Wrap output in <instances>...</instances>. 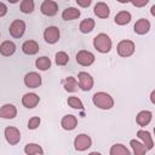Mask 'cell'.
<instances>
[{"label":"cell","instance_id":"obj_5","mask_svg":"<svg viewBox=\"0 0 155 155\" xmlns=\"http://www.w3.org/2000/svg\"><path fill=\"white\" fill-rule=\"evenodd\" d=\"M8 31L11 34V36L18 39V38H22L24 31H25V22L22 21V19H15L11 24H10V28H8Z\"/></svg>","mask_w":155,"mask_h":155},{"label":"cell","instance_id":"obj_39","mask_svg":"<svg viewBox=\"0 0 155 155\" xmlns=\"http://www.w3.org/2000/svg\"><path fill=\"white\" fill-rule=\"evenodd\" d=\"M154 134H155V127H154Z\"/></svg>","mask_w":155,"mask_h":155},{"label":"cell","instance_id":"obj_19","mask_svg":"<svg viewBox=\"0 0 155 155\" xmlns=\"http://www.w3.org/2000/svg\"><path fill=\"white\" fill-rule=\"evenodd\" d=\"M151 117H153L151 111H149V110H140V111L137 114L136 122H137L139 126L144 127V126H147V125H149V124H150Z\"/></svg>","mask_w":155,"mask_h":155},{"label":"cell","instance_id":"obj_38","mask_svg":"<svg viewBox=\"0 0 155 155\" xmlns=\"http://www.w3.org/2000/svg\"><path fill=\"white\" fill-rule=\"evenodd\" d=\"M88 155H102L101 153H98V151H92V153H90Z\"/></svg>","mask_w":155,"mask_h":155},{"label":"cell","instance_id":"obj_30","mask_svg":"<svg viewBox=\"0 0 155 155\" xmlns=\"http://www.w3.org/2000/svg\"><path fill=\"white\" fill-rule=\"evenodd\" d=\"M67 103H68V105H69L70 108H73V109H78V110H82V109H84V104H82L81 99L78 98V97H75V96L68 97Z\"/></svg>","mask_w":155,"mask_h":155},{"label":"cell","instance_id":"obj_16","mask_svg":"<svg viewBox=\"0 0 155 155\" xmlns=\"http://www.w3.org/2000/svg\"><path fill=\"white\" fill-rule=\"evenodd\" d=\"M93 12H94V15H96L97 17L104 19V18H108V17H109V15H110V8H109V6H108L105 2L99 1V2H97V4L94 5Z\"/></svg>","mask_w":155,"mask_h":155},{"label":"cell","instance_id":"obj_2","mask_svg":"<svg viewBox=\"0 0 155 155\" xmlns=\"http://www.w3.org/2000/svg\"><path fill=\"white\" fill-rule=\"evenodd\" d=\"M111 45H113L111 39L109 38V35H107L104 33L96 35L93 39V46L101 53H108L111 50Z\"/></svg>","mask_w":155,"mask_h":155},{"label":"cell","instance_id":"obj_23","mask_svg":"<svg viewBox=\"0 0 155 155\" xmlns=\"http://www.w3.org/2000/svg\"><path fill=\"white\" fill-rule=\"evenodd\" d=\"M94 25H96V22L94 19L92 18H86V19H82L79 28H80V31L84 33V34H87V33H91L93 29H94Z\"/></svg>","mask_w":155,"mask_h":155},{"label":"cell","instance_id":"obj_15","mask_svg":"<svg viewBox=\"0 0 155 155\" xmlns=\"http://www.w3.org/2000/svg\"><path fill=\"white\" fill-rule=\"evenodd\" d=\"M22 51L24 54L33 56L39 52V44L35 40H27L22 45Z\"/></svg>","mask_w":155,"mask_h":155},{"label":"cell","instance_id":"obj_27","mask_svg":"<svg viewBox=\"0 0 155 155\" xmlns=\"http://www.w3.org/2000/svg\"><path fill=\"white\" fill-rule=\"evenodd\" d=\"M35 65L39 70H47L51 68V59L46 56H42V57H39L36 58L35 61Z\"/></svg>","mask_w":155,"mask_h":155},{"label":"cell","instance_id":"obj_20","mask_svg":"<svg viewBox=\"0 0 155 155\" xmlns=\"http://www.w3.org/2000/svg\"><path fill=\"white\" fill-rule=\"evenodd\" d=\"M80 15H81V12H80L79 8H76V7H67L62 12V18L64 21H73V19L79 18Z\"/></svg>","mask_w":155,"mask_h":155},{"label":"cell","instance_id":"obj_8","mask_svg":"<svg viewBox=\"0 0 155 155\" xmlns=\"http://www.w3.org/2000/svg\"><path fill=\"white\" fill-rule=\"evenodd\" d=\"M76 62L82 67H88L94 62V54L87 50H81L76 53Z\"/></svg>","mask_w":155,"mask_h":155},{"label":"cell","instance_id":"obj_1","mask_svg":"<svg viewBox=\"0 0 155 155\" xmlns=\"http://www.w3.org/2000/svg\"><path fill=\"white\" fill-rule=\"evenodd\" d=\"M92 102L97 108L102 110H108L114 107V99L107 92H96L92 97Z\"/></svg>","mask_w":155,"mask_h":155},{"label":"cell","instance_id":"obj_22","mask_svg":"<svg viewBox=\"0 0 155 155\" xmlns=\"http://www.w3.org/2000/svg\"><path fill=\"white\" fill-rule=\"evenodd\" d=\"M137 137L140 138V139L143 140V144L147 147L148 150L153 149V147H154V142H153V138H151V136H150V133H149L148 131L138 130V131H137Z\"/></svg>","mask_w":155,"mask_h":155},{"label":"cell","instance_id":"obj_3","mask_svg":"<svg viewBox=\"0 0 155 155\" xmlns=\"http://www.w3.org/2000/svg\"><path fill=\"white\" fill-rule=\"evenodd\" d=\"M92 145V139L85 133H80L74 139V148L78 151H85Z\"/></svg>","mask_w":155,"mask_h":155},{"label":"cell","instance_id":"obj_17","mask_svg":"<svg viewBox=\"0 0 155 155\" xmlns=\"http://www.w3.org/2000/svg\"><path fill=\"white\" fill-rule=\"evenodd\" d=\"M16 52V45L13 41H10V40H5L1 42L0 45V53L5 57H8V56H12L13 53Z\"/></svg>","mask_w":155,"mask_h":155},{"label":"cell","instance_id":"obj_11","mask_svg":"<svg viewBox=\"0 0 155 155\" xmlns=\"http://www.w3.org/2000/svg\"><path fill=\"white\" fill-rule=\"evenodd\" d=\"M79 79V87L82 91H90L93 87V78L86 73V71H80L78 75Z\"/></svg>","mask_w":155,"mask_h":155},{"label":"cell","instance_id":"obj_13","mask_svg":"<svg viewBox=\"0 0 155 155\" xmlns=\"http://www.w3.org/2000/svg\"><path fill=\"white\" fill-rule=\"evenodd\" d=\"M61 126L63 130L65 131H71L74 130L76 126H78V119L76 116L71 115V114H68V115H64L61 120Z\"/></svg>","mask_w":155,"mask_h":155},{"label":"cell","instance_id":"obj_33","mask_svg":"<svg viewBox=\"0 0 155 155\" xmlns=\"http://www.w3.org/2000/svg\"><path fill=\"white\" fill-rule=\"evenodd\" d=\"M91 0H86V1H81V0H76V4L79 5V6H81V7H88L90 5H91Z\"/></svg>","mask_w":155,"mask_h":155},{"label":"cell","instance_id":"obj_25","mask_svg":"<svg viewBox=\"0 0 155 155\" xmlns=\"http://www.w3.org/2000/svg\"><path fill=\"white\" fill-rule=\"evenodd\" d=\"M130 144H131V147L133 149L134 155H145V153H147L148 149H147V147L143 143H140V142H138L136 139H131Z\"/></svg>","mask_w":155,"mask_h":155},{"label":"cell","instance_id":"obj_31","mask_svg":"<svg viewBox=\"0 0 155 155\" xmlns=\"http://www.w3.org/2000/svg\"><path fill=\"white\" fill-rule=\"evenodd\" d=\"M54 61H56V64L57 65L63 67V65H65L69 62V56L64 51H58L56 53V56H54Z\"/></svg>","mask_w":155,"mask_h":155},{"label":"cell","instance_id":"obj_18","mask_svg":"<svg viewBox=\"0 0 155 155\" xmlns=\"http://www.w3.org/2000/svg\"><path fill=\"white\" fill-rule=\"evenodd\" d=\"M17 115V109L13 104H4L0 109V116L2 119H13Z\"/></svg>","mask_w":155,"mask_h":155},{"label":"cell","instance_id":"obj_7","mask_svg":"<svg viewBox=\"0 0 155 155\" xmlns=\"http://www.w3.org/2000/svg\"><path fill=\"white\" fill-rule=\"evenodd\" d=\"M5 138L10 145H16L21 140V132L17 127L7 126L5 128Z\"/></svg>","mask_w":155,"mask_h":155},{"label":"cell","instance_id":"obj_4","mask_svg":"<svg viewBox=\"0 0 155 155\" xmlns=\"http://www.w3.org/2000/svg\"><path fill=\"white\" fill-rule=\"evenodd\" d=\"M136 50V45L131 40H122L117 44V53L121 57H130L133 54Z\"/></svg>","mask_w":155,"mask_h":155},{"label":"cell","instance_id":"obj_28","mask_svg":"<svg viewBox=\"0 0 155 155\" xmlns=\"http://www.w3.org/2000/svg\"><path fill=\"white\" fill-rule=\"evenodd\" d=\"M64 90L67 92H75L78 90V81L74 76H68L64 80Z\"/></svg>","mask_w":155,"mask_h":155},{"label":"cell","instance_id":"obj_29","mask_svg":"<svg viewBox=\"0 0 155 155\" xmlns=\"http://www.w3.org/2000/svg\"><path fill=\"white\" fill-rule=\"evenodd\" d=\"M19 8H21V12L23 13H31L35 8V4L33 0H23L19 4Z\"/></svg>","mask_w":155,"mask_h":155},{"label":"cell","instance_id":"obj_9","mask_svg":"<svg viewBox=\"0 0 155 155\" xmlns=\"http://www.w3.org/2000/svg\"><path fill=\"white\" fill-rule=\"evenodd\" d=\"M41 82H42L41 76L36 71H29L24 76V84L29 88H38V87H40Z\"/></svg>","mask_w":155,"mask_h":155},{"label":"cell","instance_id":"obj_12","mask_svg":"<svg viewBox=\"0 0 155 155\" xmlns=\"http://www.w3.org/2000/svg\"><path fill=\"white\" fill-rule=\"evenodd\" d=\"M40 102V97L36 94V93H33V92H29V93H25L23 97H22V104L28 108V109H33L35 108Z\"/></svg>","mask_w":155,"mask_h":155},{"label":"cell","instance_id":"obj_35","mask_svg":"<svg viewBox=\"0 0 155 155\" xmlns=\"http://www.w3.org/2000/svg\"><path fill=\"white\" fill-rule=\"evenodd\" d=\"M7 12V6L4 2H0V17H4Z\"/></svg>","mask_w":155,"mask_h":155},{"label":"cell","instance_id":"obj_21","mask_svg":"<svg viewBox=\"0 0 155 155\" xmlns=\"http://www.w3.org/2000/svg\"><path fill=\"white\" fill-rule=\"evenodd\" d=\"M131 18H132V16L128 11H120L115 15L114 22L117 25H125V24H128L131 22Z\"/></svg>","mask_w":155,"mask_h":155},{"label":"cell","instance_id":"obj_24","mask_svg":"<svg viewBox=\"0 0 155 155\" xmlns=\"http://www.w3.org/2000/svg\"><path fill=\"white\" fill-rule=\"evenodd\" d=\"M24 153L27 154V155H41L42 153H44V150H42V148L39 145V144H36V143H28L25 147H24Z\"/></svg>","mask_w":155,"mask_h":155},{"label":"cell","instance_id":"obj_26","mask_svg":"<svg viewBox=\"0 0 155 155\" xmlns=\"http://www.w3.org/2000/svg\"><path fill=\"white\" fill-rule=\"evenodd\" d=\"M110 155H131L130 150L124 144H114L109 150Z\"/></svg>","mask_w":155,"mask_h":155},{"label":"cell","instance_id":"obj_36","mask_svg":"<svg viewBox=\"0 0 155 155\" xmlns=\"http://www.w3.org/2000/svg\"><path fill=\"white\" fill-rule=\"evenodd\" d=\"M150 102H151L153 104H155V90L151 91V93H150Z\"/></svg>","mask_w":155,"mask_h":155},{"label":"cell","instance_id":"obj_10","mask_svg":"<svg viewBox=\"0 0 155 155\" xmlns=\"http://www.w3.org/2000/svg\"><path fill=\"white\" fill-rule=\"evenodd\" d=\"M59 36H61V31L57 27L54 25H51V27H47L44 31V39L47 44H56L58 40H59Z\"/></svg>","mask_w":155,"mask_h":155},{"label":"cell","instance_id":"obj_37","mask_svg":"<svg viewBox=\"0 0 155 155\" xmlns=\"http://www.w3.org/2000/svg\"><path fill=\"white\" fill-rule=\"evenodd\" d=\"M150 13H151L153 17H155V4L151 6V8H150Z\"/></svg>","mask_w":155,"mask_h":155},{"label":"cell","instance_id":"obj_32","mask_svg":"<svg viewBox=\"0 0 155 155\" xmlns=\"http://www.w3.org/2000/svg\"><path fill=\"white\" fill-rule=\"evenodd\" d=\"M40 122H41V120L39 116H33L28 121V128L29 130H36L40 126Z\"/></svg>","mask_w":155,"mask_h":155},{"label":"cell","instance_id":"obj_34","mask_svg":"<svg viewBox=\"0 0 155 155\" xmlns=\"http://www.w3.org/2000/svg\"><path fill=\"white\" fill-rule=\"evenodd\" d=\"M131 4L136 7H142V6H145L148 4V0H143V1H131Z\"/></svg>","mask_w":155,"mask_h":155},{"label":"cell","instance_id":"obj_6","mask_svg":"<svg viewBox=\"0 0 155 155\" xmlns=\"http://www.w3.org/2000/svg\"><path fill=\"white\" fill-rule=\"evenodd\" d=\"M40 11L44 16L52 17V16L57 15V12H58V4L53 0H45V1H42L41 6H40Z\"/></svg>","mask_w":155,"mask_h":155},{"label":"cell","instance_id":"obj_14","mask_svg":"<svg viewBox=\"0 0 155 155\" xmlns=\"http://www.w3.org/2000/svg\"><path fill=\"white\" fill-rule=\"evenodd\" d=\"M133 30H134V33H137L139 35H144L150 30V22L147 18H139L134 23Z\"/></svg>","mask_w":155,"mask_h":155}]
</instances>
